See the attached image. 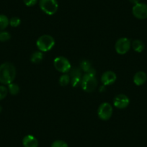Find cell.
I'll list each match as a JSON object with an SVG mask.
<instances>
[{
	"mask_svg": "<svg viewBox=\"0 0 147 147\" xmlns=\"http://www.w3.org/2000/svg\"><path fill=\"white\" fill-rule=\"evenodd\" d=\"M16 77V69L12 63L5 62L0 65V83L9 84L13 82Z\"/></svg>",
	"mask_w": 147,
	"mask_h": 147,
	"instance_id": "6da1fadb",
	"label": "cell"
},
{
	"mask_svg": "<svg viewBox=\"0 0 147 147\" xmlns=\"http://www.w3.org/2000/svg\"><path fill=\"white\" fill-rule=\"evenodd\" d=\"M81 86L84 91L87 92H92L97 88V80L95 75L85 74L84 76H82Z\"/></svg>",
	"mask_w": 147,
	"mask_h": 147,
	"instance_id": "7a4b0ae2",
	"label": "cell"
},
{
	"mask_svg": "<svg viewBox=\"0 0 147 147\" xmlns=\"http://www.w3.org/2000/svg\"><path fill=\"white\" fill-rule=\"evenodd\" d=\"M36 45L40 51L47 52L53 49L55 45V40L51 35H43L38 39Z\"/></svg>",
	"mask_w": 147,
	"mask_h": 147,
	"instance_id": "3957f363",
	"label": "cell"
},
{
	"mask_svg": "<svg viewBox=\"0 0 147 147\" xmlns=\"http://www.w3.org/2000/svg\"><path fill=\"white\" fill-rule=\"evenodd\" d=\"M40 9L49 15H53L57 12L59 5L57 0H40Z\"/></svg>",
	"mask_w": 147,
	"mask_h": 147,
	"instance_id": "277c9868",
	"label": "cell"
},
{
	"mask_svg": "<svg viewBox=\"0 0 147 147\" xmlns=\"http://www.w3.org/2000/svg\"><path fill=\"white\" fill-rule=\"evenodd\" d=\"M53 65L56 70L63 74L68 73L71 69V66L69 61L63 56H59V57L56 58L53 61Z\"/></svg>",
	"mask_w": 147,
	"mask_h": 147,
	"instance_id": "5b68a950",
	"label": "cell"
},
{
	"mask_svg": "<svg viewBox=\"0 0 147 147\" xmlns=\"http://www.w3.org/2000/svg\"><path fill=\"white\" fill-rule=\"evenodd\" d=\"M98 117L102 121H107L113 115V107L107 102L101 104L97 110Z\"/></svg>",
	"mask_w": 147,
	"mask_h": 147,
	"instance_id": "8992f818",
	"label": "cell"
},
{
	"mask_svg": "<svg viewBox=\"0 0 147 147\" xmlns=\"http://www.w3.org/2000/svg\"><path fill=\"white\" fill-rule=\"evenodd\" d=\"M131 46V41L127 38H121L117 40L115 43V49L118 53L121 55H123L128 52Z\"/></svg>",
	"mask_w": 147,
	"mask_h": 147,
	"instance_id": "52a82bcc",
	"label": "cell"
},
{
	"mask_svg": "<svg viewBox=\"0 0 147 147\" xmlns=\"http://www.w3.org/2000/svg\"><path fill=\"white\" fill-rule=\"evenodd\" d=\"M133 15L139 20H145L147 18V5L139 2L135 5L132 9Z\"/></svg>",
	"mask_w": 147,
	"mask_h": 147,
	"instance_id": "ba28073f",
	"label": "cell"
},
{
	"mask_svg": "<svg viewBox=\"0 0 147 147\" xmlns=\"http://www.w3.org/2000/svg\"><path fill=\"white\" fill-rule=\"evenodd\" d=\"M82 69L78 67L71 68L69 71V76L71 78V82L74 87H76L81 84L82 74Z\"/></svg>",
	"mask_w": 147,
	"mask_h": 147,
	"instance_id": "9c48e42d",
	"label": "cell"
},
{
	"mask_svg": "<svg viewBox=\"0 0 147 147\" xmlns=\"http://www.w3.org/2000/svg\"><path fill=\"white\" fill-rule=\"evenodd\" d=\"M129 102V98L123 94H118L114 99V106L119 109H124L127 107Z\"/></svg>",
	"mask_w": 147,
	"mask_h": 147,
	"instance_id": "30bf717a",
	"label": "cell"
},
{
	"mask_svg": "<svg viewBox=\"0 0 147 147\" xmlns=\"http://www.w3.org/2000/svg\"><path fill=\"white\" fill-rule=\"evenodd\" d=\"M117 80V76L115 72L112 71H107L102 74L101 77V81L103 85L107 86L113 84Z\"/></svg>",
	"mask_w": 147,
	"mask_h": 147,
	"instance_id": "8fae6325",
	"label": "cell"
},
{
	"mask_svg": "<svg viewBox=\"0 0 147 147\" xmlns=\"http://www.w3.org/2000/svg\"><path fill=\"white\" fill-rule=\"evenodd\" d=\"M22 144L24 147H38V141L34 136L28 135L22 139Z\"/></svg>",
	"mask_w": 147,
	"mask_h": 147,
	"instance_id": "7c38bea8",
	"label": "cell"
},
{
	"mask_svg": "<svg viewBox=\"0 0 147 147\" xmlns=\"http://www.w3.org/2000/svg\"><path fill=\"white\" fill-rule=\"evenodd\" d=\"M80 69H82V71L85 72L86 74H90L96 75L95 69H93L90 61L86 60V59L82 61L81 63H80Z\"/></svg>",
	"mask_w": 147,
	"mask_h": 147,
	"instance_id": "4fadbf2b",
	"label": "cell"
},
{
	"mask_svg": "<svg viewBox=\"0 0 147 147\" xmlns=\"http://www.w3.org/2000/svg\"><path fill=\"white\" fill-rule=\"evenodd\" d=\"M147 75L144 71H138L134 77V82L136 85L141 86L146 82Z\"/></svg>",
	"mask_w": 147,
	"mask_h": 147,
	"instance_id": "5bb4252c",
	"label": "cell"
},
{
	"mask_svg": "<svg viewBox=\"0 0 147 147\" xmlns=\"http://www.w3.org/2000/svg\"><path fill=\"white\" fill-rule=\"evenodd\" d=\"M131 46H132L133 49L137 53H141L145 49V45L140 40H134L132 42Z\"/></svg>",
	"mask_w": 147,
	"mask_h": 147,
	"instance_id": "9a60e30c",
	"label": "cell"
},
{
	"mask_svg": "<svg viewBox=\"0 0 147 147\" xmlns=\"http://www.w3.org/2000/svg\"><path fill=\"white\" fill-rule=\"evenodd\" d=\"M43 59V54L42 51H35L31 55L30 61L34 63H39Z\"/></svg>",
	"mask_w": 147,
	"mask_h": 147,
	"instance_id": "2e32d148",
	"label": "cell"
},
{
	"mask_svg": "<svg viewBox=\"0 0 147 147\" xmlns=\"http://www.w3.org/2000/svg\"><path fill=\"white\" fill-rule=\"evenodd\" d=\"M9 24V20L6 15H0V31H3L7 28Z\"/></svg>",
	"mask_w": 147,
	"mask_h": 147,
	"instance_id": "e0dca14e",
	"label": "cell"
},
{
	"mask_svg": "<svg viewBox=\"0 0 147 147\" xmlns=\"http://www.w3.org/2000/svg\"><path fill=\"white\" fill-rule=\"evenodd\" d=\"M71 82V78L70 76L68 74H63L59 78V84H60L61 86H63V87H65V86L68 85L69 82Z\"/></svg>",
	"mask_w": 147,
	"mask_h": 147,
	"instance_id": "ac0fdd59",
	"label": "cell"
},
{
	"mask_svg": "<svg viewBox=\"0 0 147 147\" xmlns=\"http://www.w3.org/2000/svg\"><path fill=\"white\" fill-rule=\"evenodd\" d=\"M8 92L12 95H16L20 92L19 86L15 83H11L8 84Z\"/></svg>",
	"mask_w": 147,
	"mask_h": 147,
	"instance_id": "d6986e66",
	"label": "cell"
},
{
	"mask_svg": "<svg viewBox=\"0 0 147 147\" xmlns=\"http://www.w3.org/2000/svg\"><path fill=\"white\" fill-rule=\"evenodd\" d=\"M11 38L10 34L6 31H0V41H7Z\"/></svg>",
	"mask_w": 147,
	"mask_h": 147,
	"instance_id": "ffe728a7",
	"label": "cell"
},
{
	"mask_svg": "<svg viewBox=\"0 0 147 147\" xmlns=\"http://www.w3.org/2000/svg\"><path fill=\"white\" fill-rule=\"evenodd\" d=\"M51 147H69L68 144L62 140H56L53 141Z\"/></svg>",
	"mask_w": 147,
	"mask_h": 147,
	"instance_id": "44dd1931",
	"label": "cell"
},
{
	"mask_svg": "<svg viewBox=\"0 0 147 147\" xmlns=\"http://www.w3.org/2000/svg\"><path fill=\"white\" fill-rule=\"evenodd\" d=\"M20 22L21 20L19 18H18V17H13L9 20V25L12 27H13V28H16V27L19 26L20 25Z\"/></svg>",
	"mask_w": 147,
	"mask_h": 147,
	"instance_id": "7402d4cb",
	"label": "cell"
},
{
	"mask_svg": "<svg viewBox=\"0 0 147 147\" xmlns=\"http://www.w3.org/2000/svg\"><path fill=\"white\" fill-rule=\"evenodd\" d=\"M8 93V89L5 86H0V100H3L7 97Z\"/></svg>",
	"mask_w": 147,
	"mask_h": 147,
	"instance_id": "603a6c76",
	"label": "cell"
},
{
	"mask_svg": "<svg viewBox=\"0 0 147 147\" xmlns=\"http://www.w3.org/2000/svg\"><path fill=\"white\" fill-rule=\"evenodd\" d=\"M23 1L25 5L28 7L34 6L38 2V0H23Z\"/></svg>",
	"mask_w": 147,
	"mask_h": 147,
	"instance_id": "cb8c5ba5",
	"label": "cell"
},
{
	"mask_svg": "<svg viewBox=\"0 0 147 147\" xmlns=\"http://www.w3.org/2000/svg\"><path fill=\"white\" fill-rule=\"evenodd\" d=\"M130 2H131V4H133V5H137V4H138L140 2V0H129Z\"/></svg>",
	"mask_w": 147,
	"mask_h": 147,
	"instance_id": "d4e9b609",
	"label": "cell"
},
{
	"mask_svg": "<svg viewBox=\"0 0 147 147\" xmlns=\"http://www.w3.org/2000/svg\"><path fill=\"white\" fill-rule=\"evenodd\" d=\"M2 106H0V113L2 112Z\"/></svg>",
	"mask_w": 147,
	"mask_h": 147,
	"instance_id": "484cf974",
	"label": "cell"
}]
</instances>
